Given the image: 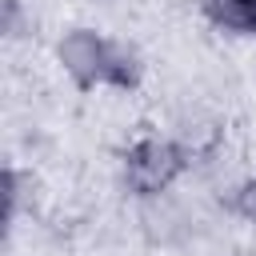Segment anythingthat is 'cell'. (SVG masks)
<instances>
[{"label": "cell", "instance_id": "1", "mask_svg": "<svg viewBox=\"0 0 256 256\" xmlns=\"http://www.w3.org/2000/svg\"><path fill=\"white\" fill-rule=\"evenodd\" d=\"M184 164H188V156H184V148L176 140L144 136L124 152V184L140 200H152V196H164L180 180Z\"/></svg>", "mask_w": 256, "mask_h": 256}, {"label": "cell", "instance_id": "2", "mask_svg": "<svg viewBox=\"0 0 256 256\" xmlns=\"http://www.w3.org/2000/svg\"><path fill=\"white\" fill-rule=\"evenodd\" d=\"M56 60L64 68V76H72L76 88H92L104 80V64H108V40L92 28H72L60 36L56 44Z\"/></svg>", "mask_w": 256, "mask_h": 256}, {"label": "cell", "instance_id": "3", "mask_svg": "<svg viewBox=\"0 0 256 256\" xmlns=\"http://www.w3.org/2000/svg\"><path fill=\"white\" fill-rule=\"evenodd\" d=\"M204 16L220 32L256 36V0H204Z\"/></svg>", "mask_w": 256, "mask_h": 256}, {"label": "cell", "instance_id": "4", "mask_svg": "<svg viewBox=\"0 0 256 256\" xmlns=\"http://www.w3.org/2000/svg\"><path fill=\"white\" fill-rule=\"evenodd\" d=\"M140 72H144V64H140V56H136V48L132 44H124V40H108V64H104V84H112V88H136L140 84Z\"/></svg>", "mask_w": 256, "mask_h": 256}, {"label": "cell", "instance_id": "5", "mask_svg": "<svg viewBox=\"0 0 256 256\" xmlns=\"http://www.w3.org/2000/svg\"><path fill=\"white\" fill-rule=\"evenodd\" d=\"M232 208H236L240 220L256 224V176H248V180L236 184V192H232Z\"/></svg>", "mask_w": 256, "mask_h": 256}]
</instances>
